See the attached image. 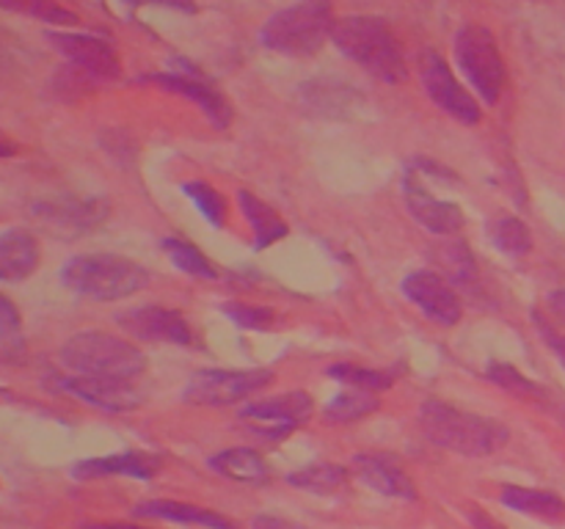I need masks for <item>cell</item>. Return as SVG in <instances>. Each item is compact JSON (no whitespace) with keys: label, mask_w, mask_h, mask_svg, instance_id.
Here are the masks:
<instances>
[{"label":"cell","mask_w":565,"mask_h":529,"mask_svg":"<svg viewBox=\"0 0 565 529\" xmlns=\"http://www.w3.org/2000/svg\"><path fill=\"white\" fill-rule=\"evenodd\" d=\"M274 380L268 369H199L188 378L182 400L193 406H232Z\"/></svg>","instance_id":"obj_7"},{"label":"cell","mask_w":565,"mask_h":529,"mask_svg":"<svg viewBox=\"0 0 565 529\" xmlns=\"http://www.w3.org/2000/svg\"><path fill=\"white\" fill-rule=\"evenodd\" d=\"M127 6H169V9H180V11H188V14H193L196 11V3L193 0H125Z\"/></svg>","instance_id":"obj_36"},{"label":"cell","mask_w":565,"mask_h":529,"mask_svg":"<svg viewBox=\"0 0 565 529\" xmlns=\"http://www.w3.org/2000/svg\"><path fill=\"white\" fill-rule=\"evenodd\" d=\"M182 193L191 198L193 207L207 218L210 226H224L226 224V198L215 191L207 182H185Z\"/></svg>","instance_id":"obj_30"},{"label":"cell","mask_w":565,"mask_h":529,"mask_svg":"<svg viewBox=\"0 0 565 529\" xmlns=\"http://www.w3.org/2000/svg\"><path fill=\"white\" fill-rule=\"evenodd\" d=\"M254 529H298L292 523L279 521V518H254Z\"/></svg>","instance_id":"obj_38"},{"label":"cell","mask_w":565,"mask_h":529,"mask_svg":"<svg viewBox=\"0 0 565 529\" xmlns=\"http://www.w3.org/2000/svg\"><path fill=\"white\" fill-rule=\"evenodd\" d=\"M39 242L31 231H0V281H25L39 268Z\"/></svg>","instance_id":"obj_19"},{"label":"cell","mask_w":565,"mask_h":529,"mask_svg":"<svg viewBox=\"0 0 565 529\" xmlns=\"http://www.w3.org/2000/svg\"><path fill=\"white\" fill-rule=\"evenodd\" d=\"M419 80H423L425 94H428L436 108L445 110L447 116H452L461 125H478L480 116H483L480 102L456 80V75H452V69L441 55L425 53L419 58Z\"/></svg>","instance_id":"obj_9"},{"label":"cell","mask_w":565,"mask_h":529,"mask_svg":"<svg viewBox=\"0 0 565 529\" xmlns=\"http://www.w3.org/2000/svg\"><path fill=\"white\" fill-rule=\"evenodd\" d=\"M0 9L33 17V20L50 22V25H77L75 11L64 9L55 0H0Z\"/></svg>","instance_id":"obj_28"},{"label":"cell","mask_w":565,"mask_h":529,"mask_svg":"<svg viewBox=\"0 0 565 529\" xmlns=\"http://www.w3.org/2000/svg\"><path fill=\"white\" fill-rule=\"evenodd\" d=\"M31 213L50 226L53 231L64 235H81L103 224L110 213V204L103 196L94 198H44L31 207Z\"/></svg>","instance_id":"obj_12"},{"label":"cell","mask_w":565,"mask_h":529,"mask_svg":"<svg viewBox=\"0 0 565 529\" xmlns=\"http://www.w3.org/2000/svg\"><path fill=\"white\" fill-rule=\"evenodd\" d=\"M81 529H143V527H132V523H105V521H92V523H81Z\"/></svg>","instance_id":"obj_40"},{"label":"cell","mask_w":565,"mask_h":529,"mask_svg":"<svg viewBox=\"0 0 565 529\" xmlns=\"http://www.w3.org/2000/svg\"><path fill=\"white\" fill-rule=\"evenodd\" d=\"M61 364L72 375L121 380V384H132L147 369V358L136 345L103 331H83L66 339L61 347Z\"/></svg>","instance_id":"obj_3"},{"label":"cell","mask_w":565,"mask_h":529,"mask_svg":"<svg viewBox=\"0 0 565 529\" xmlns=\"http://www.w3.org/2000/svg\"><path fill=\"white\" fill-rule=\"evenodd\" d=\"M489 240L497 251L508 253V257H522L533 248V235L527 226L516 218V215H497L489 220Z\"/></svg>","instance_id":"obj_26"},{"label":"cell","mask_w":565,"mask_h":529,"mask_svg":"<svg viewBox=\"0 0 565 529\" xmlns=\"http://www.w3.org/2000/svg\"><path fill=\"white\" fill-rule=\"evenodd\" d=\"M160 246H163V251L169 253V259L182 270V273L196 276V279H218L215 264L188 240H180V237H166Z\"/></svg>","instance_id":"obj_27"},{"label":"cell","mask_w":565,"mask_h":529,"mask_svg":"<svg viewBox=\"0 0 565 529\" xmlns=\"http://www.w3.org/2000/svg\"><path fill=\"white\" fill-rule=\"evenodd\" d=\"M224 314L235 325L246 331H268L276 323V314L270 306H252V303H224Z\"/></svg>","instance_id":"obj_32"},{"label":"cell","mask_w":565,"mask_h":529,"mask_svg":"<svg viewBox=\"0 0 565 529\" xmlns=\"http://www.w3.org/2000/svg\"><path fill=\"white\" fill-rule=\"evenodd\" d=\"M158 468H160L158 457L147 455V452H119V455L77 461L75 466H72V477L94 479V477H108V474H127V477L149 479L152 474H158Z\"/></svg>","instance_id":"obj_18"},{"label":"cell","mask_w":565,"mask_h":529,"mask_svg":"<svg viewBox=\"0 0 565 529\" xmlns=\"http://www.w3.org/2000/svg\"><path fill=\"white\" fill-rule=\"evenodd\" d=\"M353 472H356V477L367 488L392 496V499H414L417 496L414 479L408 477L401 461L395 455H390V452H359L353 457Z\"/></svg>","instance_id":"obj_15"},{"label":"cell","mask_w":565,"mask_h":529,"mask_svg":"<svg viewBox=\"0 0 565 529\" xmlns=\"http://www.w3.org/2000/svg\"><path fill=\"white\" fill-rule=\"evenodd\" d=\"M61 389L75 395L77 400L88 402V406L99 408V411H132L141 406V395L132 384H121V380H105V378H83V375H66L61 378Z\"/></svg>","instance_id":"obj_17"},{"label":"cell","mask_w":565,"mask_h":529,"mask_svg":"<svg viewBox=\"0 0 565 529\" xmlns=\"http://www.w3.org/2000/svg\"><path fill=\"white\" fill-rule=\"evenodd\" d=\"M348 477H351V472L345 466H340V463H312V466H303L298 472L287 474V483L298 490L331 496L345 488Z\"/></svg>","instance_id":"obj_24"},{"label":"cell","mask_w":565,"mask_h":529,"mask_svg":"<svg viewBox=\"0 0 565 529\" xmlns=\"http://www.w3.org/2000/svg\"><path fill=\"white\" fill-rule=\"evenodd\" d=\"M419 428L434 446L467 457L494 455L508 444V430L500 422L439 400L419 408Z\"/></svg>","instance_id":"obj_1"},{"label":"cell","mask_w":565,"mask_h":529,"mask_svg":"<svg viewBox=\"0 0 565 529\" xmlns=\"http://www.w3.org/2000/svg\"><path fill=\"white\" fill-rule=\"evenodd\" d=\"M486 378H489L491 384L502 386L505 391H511V395L522 397V400H539V397H544V389H541L539 384H533L527 375L519 373L516 367H511V364L491 361L489 369H486Z\"/></svg>","instance_id":"obj_31"},{"label":"cell","mask_w":565,"mask_h":529,"mask_svg":"<svg viewBox=\"0 0 565 529\" xmlns=\"http://www.w3.org/2000/svg\"><path fill=\"white\" fill-rule=\"evenodd\" d=\"M315 411V402L307 391H290V395L268 397V400L248 402L237 411L243 428L259 439L281 441L301 428Z\"/></svg>","instance_id":"obj_8"},{"label":"cell","mask_w":565,"mask_h":529,"mask_svg":"<svg viewBox=\"0 0 565 529\" xmlns=\"http://www.w3.org/2000/svg\"><path fill=\"white\" fill-rule=\"evenodd\" d=\"M20 331V312L14 303L0 292V336H14Z\"/></svg>","instance_id":"obj_34"},{"label":"cell","mask_w":565,"mask_h":529,"mask_svg":"<svg viewBox=\"0 0 565 529\" xmlns=\"http://www.w3.org/2000/svg\"><path fill=\"white\" fill-rule=\"evenodd\" d=\"M403 196H406V207L412 218L419 226L441 237H450L463 229V209L452 202H441L434 193L425 187L419 174H408L403 182Z\"/></svg>","instance_id":"obj_14"},{"label":"cell","mask_w":565,"mask_h":529,"mask_svg":"<svg viewBox=\"0 0 565 529\" xmlns=\"http://www.w3.org/2000/svg\"><path fill=\"white\" fill-rule=\"evenodd\" d=\"M47 39L53 47L70 61L72 66L92 75L94 80H116L121 72L119 55L108 42L88 33H70V31H50Z\"/></svg>","instance_id":"obj_10"},{"label":"cell","mask_w":565,"mask_h":529,"mask_svg":"<svg viewBox=\"0 0 565 529\" xmlns=\"http://www.w3.org/2000/svg\"><path fill=\"white\" fill-rule=\"evenodd\" d=\"M500 501L516 512L544 518V521H561L565 518V501L557 494L539 488H522V485H505Z\"/></svg>","instance_id":"obj_23"},{"label":"cell","mask_w":565,"mask_h":529,"mask_svg":"<svg viewBox=\"0 0 565 529\" xmlns=\"http://www.w3.org/2000/svg\"><path fill=\"white\" fill-rule=\"evenodd\" d=\"M469 521H472L475 529H505L502 523H497L494 518L483 510H469Z\"/></svg>","instance_id":"obj_37"},{"label":"cell","mask_w":565,"mask_h":529,"mask_svg":"<svg viewBox=\"0 0 565 529\" xmlns=\"http://www.w3.org/2000/svg\"><path fill=\"white\" fill-rule=\"evenodd\" d=\"M136 516L141 518H163V521L177 523H202L210 529H235L230 518L218 516V512L207 510V507L191 505V501H171V499H149L136 507Z\"/></svg>","instance_id":"obj_20"},{"label":"cell","mask_w":565,"mask_h":529,"mask_svg":"<svg viewBox=\"0 0 565 529\" xmlns=\"http://www.w3.org/2000/svg\"><path fill=\"white\" fill-rule=\"evenodd\" d=\"M17 152V147L11 141H6V138H0V158H11V154Z\"/></svg>","instance_id":"obj_41"},{"label":"cell","mask_w":565,"mask_h":529,"mask_svg":"<svg viewBox=\"0 0 565 529\" xmlns=\"http://www.w3.org/2000/svg\"><path fill=\"white\" fill-rule=\"evenodd\" d=\"M452 55L475 94L486 105H497L502 88H505V61H502L489 28L463 25L452 42Z\"/></svg>","instance_id":"obj_6"},{"label":"cell","mask_w":565,"mask_h":529,"mask_svg":"<svg viewBox=\"0 0 565 529\" xmlns=\"http://www.w3.org/2000/svg\"><path fill=\"white\" fill-rule=\"evenodd\" d=\"M116 323L130 336L143 342H171V345H191L193 331L180 312L166 306H132L116 317Z\"/></svg>","instance_id":"obj_13"},{"label":"cell","mask_w":565,"mask_h":529,"mask_svg":"<svg viewBox=\"0 0 565 529\" xmlns=\"http://www.w3.org/2000/svg\"><path fill=\"white\" fill-rule=\"evenodd\" d=\"M334 25V9L329 0H298V3L276 11L263 25L259 39L274 53L309 58L329 42Z\"/></svg>","instance_id":"obj_5"},{"label":"cell","mask_w":565,"mask_h":529,"mask_svg":"<svg viewBox=\"0 0 565 529\" xmlns=\"http://www.w3.org/2000/svg\"><path fill=\"white\" fill-rule=\"evenodd\" d=\"M61 281L92 301H121L149 284V270L119 253H81L61 268Z\"/></svg>","instance_id":"obj_4"},{"label":"cell","mask_w":565,"mask_h":529,"mask_svg":"<svg viewBox=\"0 0 565 529\" xmlns=\"http://www.w3.org/2000/svg\"><path fill=\"white\" fill-rule=\"evenodd\" d=\"M210 468L224 474L226 479L248 485L268 483L270 477V468L265 463V457L257 450H252V446H232V450L218 452V455L210 457Z\"/></svg>","instance_id":"obj_21"},{"label":"cell","mask_w":565,"mask_h":529,"mask_svg":"<svg viewBox=\"0 0 565 529\" xmlns=\"http://www.w3.org/2000/svg\"><path fill=\"white\" fill-rule=\"evenodd\" d=\"M535 325H539V331H541V336H544V342L552 347V353H555V356H557V361H561L563 367H565V336L557 334V331L552 328V325L546 323V320L541 317V314H535Z\"/></svg>","instance_id":"obj_35"},{"label":"cell","mask_w":565,"mask_h":529,"mask_svg":"<svg viewBox=\"0 0 565 529\" xmlns=\"http://www.w3.org/2000/svg\"><path fill=\"white\" fill-rule=\"evenodd\" d=\"M149 80L163 86L166 91H174L180 97L191 99L202 108V114L213 121L218 130H226L232 125V105L226 102L224 94L218 88L210 86L202 75L193 72H163V75H149Z\"/></svg>","instance_id":"obj_16"},{"label":"cell","mask_w":565,"mask_h":529,"mask_svg":"<svg viewBox=\"0 0 565 529\" xmlns=\"http://www.w3.org/2000/svg\"><path fill=\"white\" fill-rule=\"evenodd\" d=\"M331 42L342 55L356 61L359 66H364L379 80L392 83V86L408 80L406 55H403L401 42H397L395 33L390 31L384 20H375V17L337 20L334 31H331Z\"/></svg>","instance_id":"obj_2"},{"label":"cell","mask_w":565,"mask_h":529,"mask_svg":"<svg viewBox=\"0 0 565 529\" xmlns=\"http://www.w3.org/2000/svg\"><path fill=\"white\" fill-rule=\"evenodd\" d=\"M403 295L419 309L428 320L439 325H456L461 320V298L434 270H414L403 279Z\"/></svg>","instance_id":"obj_11"},{"label":"cell","mask_w":565,"mask_h":529,"mask_svg":"<svg viewBox=\"0 0 565 529\" xmlns=\"http://www.w3.org/2000/svg\"><path fill=\"white\" fill-rule=\"evenodd\" d=\"M329 378L340 380V384L351 386V389H364V391H386L392 384H395V375L379 373V369L356 367V364H334L329 367Z\"/></svg>","instance_id":"obj_29"},{"label":"cell","mask_w":565,"mask_h":529,"mask_svg":"<svg viewBox=\"0 0 565 529\" xmlns=\"http://www.w3.org/2000/svg\"><path fill=\"white\" fill-rule=\"evenodd\" d=\"M379 408H381V400L373 395V391L351 389V386H348L345 391H340V395L323 408V419L329 424H351V422H359V419L370 417V413H375Z\"/></svg>","instance_id":"obj_25"},{"label":"cell","mask_w":565,"mask_h":529,"mask_svg":"<svg viewBox=\"0 0 565 529\" xmlns=\"http://www.w3.org/2000/svg\"><path fill=\"white\" fill-rule=\"evenodd\" d=\"M550 306H552V312L557 314V317L565 320V290L552 292V295H550Z\"/></svg>","instance_id":"obj_39"},{"label":"cell","mask_w":565,"mask_h":529,"mask_svg":"<svg viewBox=\"0 0 565 529\" xmlns=\"http://www.w3.org/2000/svg\"><path fill=\"white\" fill-rule=\"evenodd\" d=\"M445 262L452 279L461 281V284H469L475 279V257L469 253V248L463 242H450V248L445 253Z\"/></svg>","instance_id":"obj_33"},{"label":"cell","mask_w":565,"mask_h":529,"mask_svg":"<svg viewBox=\"0 0 565 529\" xmlns=\"http://www.w3.org/2000/svg\"><path fill=\"white\" fill-rule=\"evenodd\" d=\"M237 204H241L243 218L248 220L254 231V248H268L279 242L281 237H287V224L268 202L254 196L252 191H241L237 193Z\"/></svg>","instance_id":"obj_22"}]
</instances>
